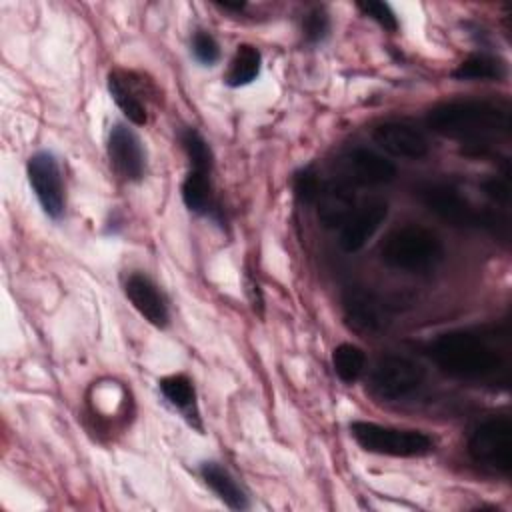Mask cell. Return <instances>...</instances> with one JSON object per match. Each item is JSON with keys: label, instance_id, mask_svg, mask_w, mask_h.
Returning <instances> with one entry per match:
<instances>
[{"label": "cell", "instance_id": "obj_22", "mask_svg": "<svg viewBox=\"0 0 512 512\" xmlns=\"http://www.w3.org/2000/svg\"><path fill=\"white\" fill-rule=\"evenodd\" d=\"M332 368L342 382L354 384L366 368V354L356 344H338L332 352Z\"/></svg>", "mask_w": 512, "mask_h": 512}, {"label": "cell", "instance_id": "obj_11", "mask_svg": "<svg viewBox=\"0 0 512 512\" xmlns=\"http://www.w3.org/2000/svg\"><path fill=\"white\" fill-rule=\"evenodd\" d=\"M388 216V202L382 198H372L348 216L340 226V248L344 252H358L366 242L380 230Z\"/></svg>", "mask_w": 512, "mask_h": 512}, {"label": "cell", "instance_id": "obj_15", "mask_svg": "<svg viewBox=\"0 0 512 512\" xmlns=\"http://www.w3.org/2000/svg\"><path fill=\"white\" fill-rule=\"evenodd\" d=\"M108 92L122 114L136 126H144L148 122V108L142 98L140 86L134 82L132 74L114 70L108 74Z\"/></svg>", "mask_w": 512, "mask_h": 512}, {"label": "cell", "instance_id": "obj_17", "mask_svg": "<svg viewBox=\"0 0 512 512\" xmlns=\"http://www.w3.org/2000/svg\"><path fill=\"white\" fill-rule=\"evenodd\" d=\"M200 476L206 486L230 508V510H246L250 506L246 492L236 482V478L218 462H202Z\"/></svg>", "mask_w": 512, "mask_h": 512}, {"label": "cell", "instance_id": "obj_20", "mask_svg": "<svg viewBox=\"0 0 512 512\" xmlns=\"http://www.w3.org/2000/svg\"><path fill=\"white\" fill-rule=\"evenodd\" d=\"M260 50L252 44H240L228 64L224 82L232 88H240L250 84L252 80H256V76L260 74Z\"/></svg>", "mask_w": 512, "mask_h": 512}, {"label": "cell", "instance_id": "obj_8", "mask_svg": "<svg viewBox=\"0 0 512 512\" xmlns=\"http://www.w3.org/2000/svg\"><path fill=\"white\" fill-rule=\"evenodd\" d=\"M26 174L44 214L50 216L52 220L62 218L66 196H64L62 170L56 156L48 150H40L32 154L26 164Z\"/></svg>", "mask_w": 512, "mask_h": 512}, {"label": "cell", "instance_id": "obj_26", "mask_svg": "<svg viewBox=\"0 0 512 512\" xmlns=\"http://www.w3.org/2000/svg\"><path fill=\"white\" fill-rule=\"evenodd\" d=\"M358 6V10L364 14V16H368V18H372L376 24H380L384 30H388V32H396L398 30V18H396V14H394V10L390 8V4H386V2H378V0H366V2H358L356 4Z\"/></svg>", "mask_w": 512, "mask_h": 512}, {"label": "cell", "instance_id": "obj_9", "mask_svg": "<svg viewBox=\"0 0 512 512\" xmlns=\"http://www.w3.org/2000/svg\"><path fill=\"white\" fill-rule=\"evenodd\" d=\"M346 324L364 336H374L386 330L390 314L386 304L364 286H350L342 296Z\"/></svg>", "mask_w": 512, "mask_h": 512}, {"label": "cell", "instance_id": "obj_2", "mask_svg": "<svg viewBox=\"0 0 512 512\" xmlns=\"http://www.w3.org/2000/svg\"><path fill=\"white\" fill-rule=\"evenodd\" d=\"M428 350L438 368L462 380H490L506 368L496 346L470 330L444 332L432 340Z\"/></svg>", "mask_w": 512, "mask_h": 512}, {"label": "cell", "instance_id": "obj_16", "mask_svg": "<svg viewBox=\"0 0 512 512\" xmlns=\"http://www.w3.org/2000/svg\"><path fill=\"white\" fill-rule=\"evenodd\" d=\"M314 204L326 228H340L354 212V192L346 182H328L322 186Z\"/></svg>", "mask_w": 512, "mask_h": 512}, {"label": "cell", "instance_id": "obj_23", "mask_svg": "<svg viewBox=\"0 0 512 512\" xmlns=\"http://www.w3.org/2000/svg\"><path fill=\"white\" fill-rule=\"evenodd\" d=\"M180 144L188 156L190 168H208L212 170L214 154L210 150V144L204 140V136L196 128H184L180 132Z\"/></svg>", "mask_w": 512, "mask_h": 512}, {"label": "cell", "instance_id": "obj_25", "mask_svg": "<svg viewBox=\"0 0 512 512\" xmlns=\"http://www.w3.org/2000/svg\"><path fill=\"white\" fill-rule=\"evenodd\" d=\"M292 188H294V196L300 204H314L322 190V184H320L318 174L308 166L294 174Z\"/></svg>", "mask_w": 512, "mask_h": 512}, {"label": "cell", "instance_id": "obj_24", "mask_svg": "<svg viewBox=\"0 0 512 512\" xmlns=\"http://www.w3.org/2000/svg\"><path fill=\"white\" fill-rule=\"evenodd\" d=\"M328 32H330V18L324 8L316 6L302 16V36L308 44L324 42Z\"/></svg>", "mask_w": 512, "mask_h": 512}, {"label": "cell", "instance_id": "obj_6", "mask_svg": "<svg viewBox=\"0 0 512 512\" xmlns=\"http://www.w3.org/2000/svg\"><path fill=\"white\" fill-rule=\"evenodd\" d=\"M468 454L478 466L508 474L512 470V420L508 416L482 420L470 432Z\"/></svg>", "mask_w": 512, "mask_h": 512}, {"label": "cell", "instance_id": "obj_19", "mask_svg": "<svg viewBox=\"0 0 512 512\" xmlns=\"http://www.w3.org/2000/svg\"><path fill=\"white\" fill-rule=\"evenodd\" d=\"M210 172L208 168H190L182 182V200L194 214H210L214 210Z\"/></svg>", "mask_w": 512, "mask_h": 512}, {"label": "cell", "instance_id": "obj_5", "mask_svg": "<svg viewBox=\"0 0 512 512\" xmlns=\"http://www.w3.org/2000/svg\"><path fill=\"white\" fill-rule=\"evenodd\" d=\"M422 204L452 226H474L496 232V228H506L508 220L492 210H482L462 196L456 188L446 184H426L418 188Z\"/></svg>", "mask_w": 512, "mask_h": 512}, {"label": "cell", "instance_id": "obj_14", "mask_svg": "<svg viewBox=\"0 0 512 512\" xmlns=\"http://www.w3.org/2000/svg\"><path fill=\"white\" fill-rule=\"evenodd\" d=\"M346 166L352 182L362 186L386 184L396 176V166L382 154L368 148H354L346 156Z\"/></svg>", "mask_w": 512, "mask_h": 512}, {"label": "cell", "instance_id": "obj_21", "mask_svg": "<svg viewBox=\"0 0 512 512\" xmlns=\"http://www.w3.org/2000/svg\"><path fill=\"white\" fill-rule=\"evenodd\" d=\"M452 76L456 80H502L506 76V64L494 54L476 52L460 62Z\"/></svg>", "mask_w": 512, "mask_h": 512}, {"label": "cell", "instance_id": "obj_10", "mask_svg": "<svg viewBox=\"0 0 512 512\" xmlns=\"http://www.w3.org/2000/svg\"><path fill=\"white\" fill-rule=\"evenodd\" d=\"M108 158L114 172L126 182H140L146 172V152L138 134L126 124H116L108 134Z\"/></svg>", "mask_w": 512, "mask_h": 512}, {"label": "cell", "instance_id": "obj_29", "mask_svg": "<svg viewBox=\"0 0 512 512\" xmlns=\"http://www.w3.org/2000/svg\"><path fill=\"white\" fill-rule=\"evenodd\" d=\"M218 6L224 8V10H236V12H240V10H244L246 2H236V4H232V2H222V4H218Z\"/></svg>", "mask_w": 512, "mask_h": 512}, {"label": "cell", "instance_id": "obj_27", "mask_svg": "<svg viewBox=\"0 0 512 512\" xmlns=\"http://www.w3.org/2000/svg\"><path fill=\"white\" fill-rule=\"evenodd\" d=\"M192 54L200 64L212 66L220 58V46L210 32L196 30L192 36Z\"/></svg>", "mask_w": 512, "mask_h": 512}, {"label": "cell", "instance_id": "obj_7", "mask_svg": "<svg viewBox=\"0 0 512 512\" xmlns=\"http://www.w3.org/2000/svg\"><path fill=\"white\" fill-rule=\"evenodd\" d=\"M424 382V368L408 356L386 354L378 358L370 372V390L386 400H402L414 394Z\"/></svg>", "mask_w": 512, "mask_h": 512}, {"label": "cell", "instance_id": "obj_28", "mask_svg": "<svg viewBox=\"0 0 512 512\" xmlns=\"http://www.w3.org/2000/svg\"><path fill=\"white\" fill-rule=\"evenodd\" d=\"M480 188L482 192L492 198L496 204H502L506 206L510 202V186H508V180L506 178H498V176H490L486 180L480 182Z\"/></svg>", "mask_w": 512, "mask_h": 512}, {"label": "cell", "instance_id": "obj_4", "mask_svg": "<svg viewBox=\"0 0 512 512\" xmlns=\"http://www.w3.org/2000/svg\"><path fill=\"white\" fill-rule=\"evenodd\" d=\"M350 434L366 452L394 458H418L434 450L436 442L430 434L414 428L384 426L366 420H354Z\"/></svg>", "mask_w": 512, "mask_h": 512}, {"label": "cell", "instance_id": "obj_12", "mask_svg": "<svg viewBox=\"0 0 512 512\" xmlns=\"http://www.w3.org/2000/svg\"><path fill=\"white\" fill-rule=\"evenodd\" d=\"M124 294L136 312L156 328H166L170 320L168 304L160 288L144 272L128 274L124 282Z\"/></svg>", "mask_w": 512, "mask_h": 512}, {"label": "cell", "instance_id": "obj_1", "mask_svg": "<svg viewBox=\"0 0 512 512\" xmlns=\"http://www.w3.org/2000/svg\"><path fill=\"white\" fill-rule=\"evenodd\" d=\"M426 124L440 136L482 148L490 138L508 134L510 112L506 106L488 100H450L436 104L428 112Z\"/></svg>", "mask_w": 512, "mask_h": 512}, {"label": "cell", "instance_id": "obj_18", "mask_svg": "<svg viewBox=\"0 0 512 512\" xmlns=\"http://www.w3.org/2000/svg\"><path fill=\"white\" fill-rule=\"evenodd\" d=\"M158 388L166 402L174 406L190 424L198 426V408H196V390L192 380L186 374H170L158 382Z\"/></svg>", "mask_w": 512, "mask_h": 512}, {"label": "cell", "instance_id": "obj_3", "mask_svg": "<svg viewBox=\"0 0 512 512\" xmlns=\"http://www.w3.org/2000/svg\"><path fill=\"white\" fill-rule=\"evenodd\" d=\"M380 260L404 272H426L434 268L442 256L444 246L436 232L420 224H406L394 228L380 242Z\"/></svg>", "mask_w": 512, "mask_h": 512}, {"label": "cell", "instance_id": "obj_13", "mask_svg": "<svg viewBox=\"0 0 512 512\" xmlns=\"http://www.w3.org/2000/svg\"><path fill=\"white\" fill-rule=\"evenodd\" d=\"M372 140L386 154L406 160H418L428 154L426 136L404 122H382L372 128Z\"/></svg>", "mask_w": 512, "mask_h": 512}]
</instances>
